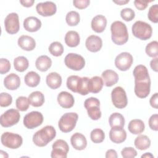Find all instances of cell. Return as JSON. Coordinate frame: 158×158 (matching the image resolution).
Here are the masks:
<instances>
[{
    "label": "cell",
    "instance_id": "83f0119b",
    "mask_svg": "<svg viewBox=\"0 0 158 158\" xmlns=\"http://www.w3.org/2000/svg\"><path fill=\"white\" fill-rule=\"evenodd\" d=\"M145 125L143 120L140 119L131 120L128 125L129 131L134 135H139L144 131Z\"/></svg>",
    "mask_w": 158,
    "mask_h": 158
},
{
    "label": "cell",
    "instance_id": "c3c4849f",
    "mask_svg": "<svg viewBox=\"0 0 158 158\" xmlns=\"http://www.w3.org/2000/svg\"><path fill=\"white\" fill-rule=\"evenodd\" d=\"M89 0H74L73 1V6L79 9H83L86 8L89 5Z\"/></svg>",
    "mask_w": 158,
    "mask_h": 158
},
{
    "label": "cell",
    "instance_id": "ee69618b",
    "mask_svg": "<svg viewBox=\"0 0 158 158\" xmlns=\"http://www.w3.org/2000/svg\"><path fill=\"white\" fill-rule=\"evenodd\" d=\"M12 102V97L7 93H1L0 94V106L6 107L10 106Z\"/></svg>",
    "mask_w": 158,
    "mask_h": 158
},
{
    "label": "cell",
    "instance_id": "8992f818",
    "mask_svg": "<svg viewBox=\"0 0 158 158\" xmlns=\"http://www.w3.org/2000/svg\"><path fill=\"white\" fill-rule=\"evenodd\" d=\"M84 107L86 109L88 115L91 119L97 120L101 117L100 101L96 98L91 97L86 99L84 102Z\"/></svg>",
    "mask_w": 158,
    "mask_h": 158
},
{
    "label": "cell",
    "instance_id": "e575fe53",
    "mask_svg": "<svg viewBox=\"0 0 158 158\" xmlns=\"http://www.w3.org/2000/svg\"><path fill=\"white\" fill-rule=\"evenodd\" d=\"M89 79V78L86 77L80 78L77 86V93L85 96L89 93L88 86Z\"/></svg>",
    "mask_w": 158,
    "mask_h": 158
},
{
    "label": "cell",
    "instance_id": "7a4b0ae2",
    "mask_svg": "<svg viewBox=\"0 0 158 158\" xmlns=\"http://www.w3.org/2000/svg\"><path fill=\"white\" fill-rule=\"evenodd\" d=\"M112 41L117 45L125 44L128 40V33L126 25L121 21H115L110 26Z\"/></svg>",
    "mask_w": 158,
    "mask_h": 158
},
{
    "label": "cell",
    "instance_id": "cb8c5ba5",
    "mask_svg": "<svg viewBox=\"0 0 158 158\" xmlns=\"http://www.w3.org/2000/svg\"><path fill=\"white\" fill-rule=\"evenodd\" d=\"M4 85L9 90H15L20 85V77L17 74L11 73L4 78Z\"/></svg>",
    "mask_w": 158,
    "mask_h": 158
},
{
    "label": "cell",
    "instance_id": "5bb4252c",
    "mask_svg": "<svg viewBox=\"0 0 158 158\" xmlns=\"http://www.w3.org/2000/svg\"><path fill=\"white\" fill-rule=\"evenodd\" d=\"M133 62L132 55L127 52H123L117 55L115 59V67L121 71H127L131 66Z\"/></svg>",
    "mask_w": 158,
    "mask_h": 158
},
{
    "label": "cell",
    "instance_id": "4316f807",
    "mask_svg": "<svg viewBox=\"0 0 158 158\" xmlns=\"http://www.w3.org/2000/svg\"><path fill=\"white\" fill-rule=\"evenodd\" d=\"M52 65V60L49 57L46 55H42L38 57L35 61L36 69L41 72L47 71Z\"/></svg>",
    "mask_w": 158,
    "mask_h": 158
},
{
    "label": "cell",
    "instance_id": "7402d4cb",
    "mask_svg": "<svg viewBox=\"0 0 158 158\" xmlns=\"http://www.w3.org/2000/svg\"><path fill=\"white\" fill-rule=\"evenodd\" d=\"M17 43L21 49L27 51H32L36 47V41L35 39L28 35L20 36L18 39Z\"/></svg>",
    "mask_w": 158,
    "mask_h": 158
},
{
    "label": "cell",
    "instance_id": "836d02e7",
    "mask_svg": "<svg viewBox=\"0 0 158 158\" xmlns=\"http://www.w3.org/2000/svg\"><path fill=\"white\" fill-rule=\"evenodd\" d=\"M29 65V62L25 56H18L14 60V66L15 69L20 72L25 71Z\"/></svg>",
    "mask_w": 158,
    "mask_h": 158
},
{
    "label": "cell",
    "instance_id": "9a60e30c",
    "mask_svg": "<svg viewBox=\"0 0 158 158\" xmlns=\"http://www.w3.org/2000/svg\"><path fill=\"white\" fill-rule=\"evenodd\" d=\"M36 10L38 14L43 17H49L54 15L57 11V7L52 1L39 2L36 6Z\"/></svg>",
    "mask_w": 158,
    "mask_h": 158
},
{
    "label": "cell",
    "instance_id": "4fadbf2b",
    "mask_svg": "<svg viewBox=\"0 0 158 158\" xmlns=\"http://www.w3.org/2000/svg\"><path fill=\"white\" fill-rule=\"evenodd\" d=\"M4 27L9 34L17 33L20 30L19 15L15 12L9 14L4 20Z\"/></svg>",
    "mask_w": 158,
    "mask_h": 158
},
{
    "label": "cell",
    "instance_id": "f546056e",
    "mask_svg": "<svg viewBox=\"0 0 158 158\" xmlns=\"http://www.w3.org/2000/svg\"><path fill=\"white\" fill-rule=\"evenodd\" d=\"M28 101L30 104L33 107H40L43 105L45 99L44 94L39 91L32 92L28 96Z\"/></svg>",
    "mask_w": 158,
    "mask_h": 158
},
{
    "label": "cell",
    "instance_id": "681fc988",
    "mask_svg": "<svg viewBox=\"0 0 158 158\" xmlns=\"http://www.w3.org/2000/svg\"><path fill=\"white\" fill-rule=\"evenodd\" d=\"M152 2L149 1H139V0H136L134 1V4L136 9H138L139 10H144L147 7L149 4V2Z\"/></svg>",
    "mask_w": 158,
    "mask_h": 158
},
{
    "label": "cell",
    "instance_id": "11a10c76",
    "mask_svg": "<svg viewBox=\"0 0 158 158\" xmlns=\"http://www.w3.org/2000/svg\"><path fill=\"white\" fill-rule=\"evenodd\" d=\"M129 0H127V1H113V2L117 4H118L120 6H122V5H123V4H125L128 2H129Z\"/></svg>",
    "mask_w": 158,
    "mask_h": 158
},
{
    "label": "cell",
    "instance_id": "7dc6e473",
    "mask_svg": "<svg viewBox=\"0 0 158 158\" xmlns=\"http://www.w3.org/2000/svg\"><path fill=\"white\" fill-rule=\"evenodd\" d=\"M149 126L154 131L158 130V115L157 114L152 115L149 119Z\"/></svg>",
    "mask_w": 158,
    "mask_h": 158
},
{
    "label": "cell",
    "instance_id": "ba28073f",
    "mask_svg": "<svg viewBox=\"0 0 158 158\" xmlns=\"http://www.w3.org/2000/svg\"><path fill=\"white\" fill-rule=\"evenodd\" d=\"M111 99L114 106L118 109L125 108L128 104L127 94L121 86L114 88L111 92Z\"/></svg>",
    "mask_w": 158,
    "mask_h": 158
},
{
    "label": "cell",
    "instance_id": "d6986e66",
    "mask_svg": "<svg viewBox=\"0 0 158 158\" xmlns=\"http://www.w3.org/2000/svg\"><path fill=\"white\" fill-rule=\"evenodd\" d=\"M70 143L73 148L78 151L83 150L87 146L86 137L80 133H75L70 138Z\"/></svg>",
    "mask_w": 158,
    "mask_h": 158
},
{
    "label": "cell",
    "instance_id": "6da1fadb",
    "mask_svg": "<svg viewBox=\"0 0 158 158\" xmlns=\"http://www.w3.org/2000/svg\"><path fill=\"white\" fill-rule=\"evenodd\" d=\"M135 77L134 91L139 98H145L150 93L151 80L148 69L143 65H136L133 72Z\"/></svg>",
    "mask_w": 158,
    "mask_h": 158
},
{
    "label": "cell",
    "instance_id": "816d5d0a",
    "mask_svg": "<svg viewBox=\"0 0 158 158\" xmlns=\"http://www.w3.org/2000/svg\"><path fill=\"white\" fill-rule=\"evenodd\" d=\"M106 158H117V153L114 149H109L107 151L106 153Z\"/></svg>",
    "mask_w": 158,
    "mask_h": 158
},
{
    "label": "cell",
    "instance_id": "d590c367",
    "mask_svg": "<svg viewBox=\"0 0 158 158\" xmlns=\"http://www.w3.org/2000/svg\"><path fill=\"white\" fill-rule=\"evenodd\" d=\"M65 20L69 26H76L78 25L80 20V14L74 10L70 11L66 15Z\"/></svg>",
    "mask_w": 158,
    "mask_h": 158
},
{
    "label": "cell",
    "instance_id": "d6a6232c",
    "mask_svg": "<svg viewBox=\"0 0 158 158\" xmlns=\"http://www.w3.org/2000/svg\"><path fill=\"white\" fill-rule=\"evenodd\" d=\"M135 146L139 150H146L151 146V140L146 135H140L134 141Z\"/></svg>",
    "mask_w": 158,
    "mask_h": 158
},
{
    "label": "cell",
    "instance_id": "277c9868",
    "mask_svg": "<svg viewBox=\"0 0 158 158\" xmlns=\"http://www.w3.org/2000/svg\"><path fill=\"white\" fill-rule=\"evenodd\" d=\"M131 30L133 36L141 40L149 39L152 34L151 26L149 23L141 20H138L134 23Z\"/></svg>",
    "mask_w": 158,
    "mask_h": 158
},
{
    "label": "cell",
    "instance_id": "ffe728a7",
    "mask_svg": "<svg viewBox=\"0 0 158 158\" xmlns=\"http://www.w3.org/2000/svg\"><path fill=\"white\" fill-rule=\"evenodd\" d=\"M41 20L34 16L28 17L23 21V27L29 32L37 31L41 28Z\"/></svg>",
    "mask_w": 158,
    "mask_h": 158
},
{
    "label": "cell",
    "instance_id": "8d00e7d4",
    "mask_svg": "<svg viewBox=\"0 0 158 158\" xmlns=\"http://www.w3.org/2000/svg\"><path fill=\"white\" fill-rule=\"evenodd\" d=\"M48 49L51 54L56 57L61 56L64 52V47L59 41H54L51 43Z\"/></svg>",
    "mask_w": 158,
    "mask_h": 158
},
{
    "label": "cell",
    "instance_id": "f6af8a7d",
    "mask_svg": "<svg viewBox=\"0 0 158 158\" xmlns=\"http://www.w3.org/2000/svg\"><path fill=\"white\" fill-rule=\"evenodd\" d=\"M121 155L123 158H133L137 156V151L132 147H125L121 151Z\"/></svg>",
    "mask_w": 158,
    "mask_h": 158
},
{
    "label": "cell",
    "instance_id": "44dd1931",
    "mask_svg": "<svg viewBox=\"0 0 158 158\" xmlns=\"http://www.w3.org/2000/svg\"><path fill=\"white\" fill-rule=\"evenodd\" d=\"M104 85L107 87H110L116 84L118 81V74L112 70H106L101 74Z\"/></svg>",
    "mask_w": 158,
    "mask_h": 158
},
{
    "label": "cell",
    "instance_id": "52a82bcc",
    "mask_svg": "<svg viewBox=\"0 0 158 158\" xmlns=\"http://www.w3.org/2000/svg\"><path fill=\"white\" fill-rule=\"evenodd\" d=\"M2 144L10 149H17L20 147L23 143L22 137L17 133L4 132L1 137Z\"/></svg>",
    "mask_w": 158,
    "mask_h": 158
},
{
    "label": "cell",
    "instance_id": "8fae6325",
    "mask_svg": "<svg viewBox=\"0 0 158 158\" xmlns=\"http://www.w3.org/2000/svg\"><path fill=\"white\" fill-rule=\"evenodd\" d=\"M43 115L38 111H32L23 117V125L28 129H33L41 125L43 122Z\"/></svg>",
    "mask_w": 158,
    "mask_h": 158
},
{
    "label": "cell",
    "instance_id": "74e56055",
    "mask_svg": "<svg viewBox=\"0 0 158 158\" xmlns=\"http://www.w3.org/2000/svg\"><path fill=\"white\" fill-rule=\"evenodd\" d=\"M90 138L94 143H101L104 140L105 133L100 128H94L91 131Z\"/></svg>",
    "mask_w": 158,
    "mask_h": 158
},
{
    "label": "cell",
    "instance_id": "7bdbcfd3",
    "mask_svg": "<svg viewBox=\"0 0 158 158\" xmlns=\"http://www.w3.org/2000/svg\"><path fill=\"white\" fill-rule=\"evenodd\" d=\"M120 16L125 21H131L135 17V12L131 8H124L120 12Z\"/></svg>",
    "mask_w": 158,
    "mask_h": 158
},
{
    "label": "cell",
    "instance_id": "f907efd6",
    "mask_svg": "<svg viewBox=\"0 0 158 158\" xmlns=\"http://www.w3.org/2000/svg\"><path fill=\"white\" fill-rule=\"evenodd\" d=\"M149 103L151 107H152L154 109L158 108V93H154L149 100Z\"/></svg>",
    "mask_w": 158,
    "mask_h": 158
},
{
    "label": "cell",
    "instance_id": "f1b7e54d",
    "mask_svg": "<svg viewBox=\"0 0 158 158\" xmlns=\"http://www.w3.org/2000/svg\"><path fill=\"white\" fill-rule=\"evenodd\" d=\"M65 44L70 47H77L80 42V38L78 32L73 30H70L67 32L65 35Z\"/></svg>",
    "mask_w": 158,
    "mask_h": 158
},
{
    "label": "cell",
    "instance_id": "4dcf8cb0",
    "mask_svg": "<svg viewBox=\"0 0 158 158\" xmlns=\"http://www.w3.org/2000/svg\"><path fill=\"white\" fill-rule=\"evenodd\" d=\"M41 77L38 73L34 71H30L28 72L25 77L24 81L25 84L30 87H36L37 86L40 82Z\"/></svg>",
    "mask_w": 158,
    "mask_h": 158
},
{
    "label": "cell",
    "instance_id": "f35d334b",
    "mask_svg": "<svg viewBox=\"0 0 158 158\" xmlns=\"http://www.w3.org/2000/svg\"><path fill=\"white\" fill-rule=\"evenodd\" d=\"M146 54L151 57H157L158 55V42L152 41L148 43L145 48Z\"/></svg>",
    "mask_w": 158,
    "mask_h": 158
},
{
    "label": "cell",
    "instance_id": "ab89813d",
    "mask_svg": "<svg viewBox=\"0 0 158 158\" xmlns=\"http://www.w3.org/2000/svg\"><path fill=\"white\" fill-rule=\"evenodd\" d=\"M16 107L20 111H26L29 108L30 102L28 99L25 96H19L15 101Z\"/></svg>",
    "mask_w": 158,
    "mask_h": 158
},
{
    "label": "cell",
    "instance_id": "d4e9b609",
    "mask_svg": "<svg viewBox=\"0 0 158 158\" xmlns=\"http://www.w3.org/2000/svg\"><path fill=\"white\" fill-rule=\"evenodd\" d=\"M46 82L50 88L56 89L60 86L62 84V77L57 72H51L46 76Z\"/></svg>",
    "mask_w": 158,
    "mask_h": 158
},
{
    "label": "cell",
    "instance_id": "603a6c76",
    "mask_svg": "<svg viewBox=\"0 0 158 158\" xmlns=\"http://www.w3.org/2000/svg\"><path fill=\"white\" fill-rule=\"evenodd\" d=\"M107 25V19L102 15H97L91 20V28L96 33H102Z\"/></svg>",
    "mask_w": 158,
    "mask_h": 158
},
{
    "label": "cell",
    "instance_id": "30bf717a",
    "mask_svg": "<svg viewBox=\"0 0 158 158\" xmlns=\"http://www.w3.org/2000/svg\"><path fill=\"white\" fill-rule=\"evenodd\" d=\"M64 63L69 69L78 71L85 67V60L80 54L76 53H69L65 57Z\"/></svg>",
    "mask_w": 158,
    "mask_h": 158
},
{
    "label": "cell",
    "instance_id": "1f68e13d",
    "mask_svg": "<svg viewBox=\"0 0 158 158\" xmlns=\"http://www.w3.org/2000/svg\"><path fill=\"white\" fill-rule=\"evenodd\" d=\"M125 118L123 115L120 113L115 112L112 114L109 118V123L110 127L123 128L125 125Z\"/></svg>",
    "mask_w": 158,
    "mask_h": 158
},
{
    "label": "cell",
    "instance_id": "2e32d148",
    "mask_svg": "<svg viewBox=\"0 0 158 158\" xmlns=\"http://www.w3.org/2000/svg\"><path fill=\"white\" fill-rule=\"evenodd\" d=\"M85 46L89 51L92 52H96L100 51L102 48V39L96 35H90L86 40Z\"/></svg>",
    "mask_w": 158,
    "mask_h": 158
},
{
    "label": "cell",
    "instance_id": "9c48e42d",
    "mask_svg": "<svg viewBox=\"0 0 158 158\" xmlns=\"http://www.w3.org/2000/svg\"><path fill=\"white\" fill-rule=\"evenodd\" d=\"M20 115L18 110L10 109L4 112L0 117V123L3 127H10L17 124L20 120Z\"/></svg>",
    "mask_w": 158,
    "mask_h": 158
},
{
    "label": "cell",
    "instance_id": "f5cc1de1",
    "mask_svg": "<svg viewBox=\"0 0 158 158\" xmlns=\"http://www.w3.org/2000/svg\"><path fill=\"white\" fill-rule=\"evenodd\" d=\"M157 60H158V58L157 57H155L154 59H152L151 62H150V66L151 68L152 69V70H154V72H157L158 71V68H157Z\"/></svg>",
    "mask_w": 158,
    "mask_h": 158
},
{
    "label": "cell",
    "instance_id": "bcb514c9",
    "mask_svg": "<svg viewBox=\"0 0 158 158\" xmlns=\"http://www.w3.org/2000/svg\"><path fill=\"white\" fill-rule=\"evenodd\" d=\"M10 63L8 59L4 58L0 59V73L1 75L7 73L10 70Z\"/></svg>",
    "mask_w": 158,
    "mask_h": 158
},
{
    "label": "cell",
    "instance_id": "ac0fdd59",
    "mask_svg": "<svg viewBox=\"0 0 158 158\" xmlns=\"http://www.w3.org/2000/svg\"><path fill=\"white\" fill-rule=\"evenodd\" d=\"M59 104L63 108L69 109L73 107L75 102L73 96L67 91H61L57 98Z\"/></svg>",
    "mask_w": 158,
    "mask_h": 158
},
{
    "label": "cell",
    "instance_id": "484cf974",
    "mask_svg": "<svg viewBox=\"0 0 158 158\" xmlns=\"http://www.w3.org/2000/svg\"><path fill=\"white\" fill-rule=\"evenodd\" d=\"M104 85V83L101 77L94 76L89 79L88 86L89 91L94 94L98 93L101 91Z\"/></svg>",
    "mask_w": 158,
    "mask_h": 158
},
{
    "label": "cell",
    "instance_id": "9f6ffc18",
    "mask_svg": "<svg viewBox=\"0 0 158 158\" xmlns=\"http://www.w3.org/2000/svg\"><path fill=\"white\" fill-rule=\"evenodd\" d=\"M141 157L145 158H154V156L151 152H146L141 156Z\"/></svg>",
    "mask_w": 158,
    "mask_h": 158
},
{
    "label": "cell",
    "instance_id": "e0dca14e",
    "mask_svg": "<svg viewBox=\"0 0 158 158\" xmlns=\"http://www.w3.org/2000/svg\"><path fill=\"white\" fill-rule=\"evenodd\" d=\"M109 138L111 141L116 144L124 142L127 138V133L123 128L112 127L109 131Z\"/></svg>",
    "mask_w": 158,
    "mask_h": 158
},
{
    "label": "cell",
    "instance_id": "3957f363",
    "mask_svg": "<svg viewBox=\"0 0 158 158\" xmlns=\"http://www.w3.org/2000/svg\"><path fill=\"white\" fill-rule=\"evenodd\" d=\"M56 136L54 127L46 125L37 131L33 136V143L39 147H44L51 142Z\"/></svg>",
    "mask_w": 158,
    "mask_h": 158
},
{
    "label": "cell",
    "instance_id": "7c38bea8",
    "mask_svg": "<svg viewBox=\"0 0 158 158\" xmlns=\"http://www.w3.org/2000/svg\"><path fill=\"white\" fill-rule=\"evenodd\" d=\"M51 157L52 158H66L69 151L67 143L61 139H57L52 146Z\"/></svg>",
    "mask_w": 158,
    "mask_h": 158
},
{
    "label": "cell",
    "instance_id": "db71d44e",
    "mask_svg": "<svg viewBox=\"0 0 158 158\" xmlns=\"http://www.w3.org/2000/svg\"><path fill=\"white\" fill-rule=\"evenodd\" d=\"M35 1L34 0H20V3L24 7H30L33 6L34 4Z\"/></svg>",
    "mask_w": 158,
    "mask_h": 158
},
{
    "label": "cell",
    "instance_id": "60d3db41",
    "mask_svg": "<svg viewBox=\"0 0 158 158\" xmlns=\"http://www.w3.org/2000/svg\"><path fill=\"white\" fill-rule=\"evenodd\" d=\"M80 77L77 75L69 76L67 79V87L74 93H77V86Z\"/></svg>",
    "mask_w": 158,
    "mask_h": 158
},
{
    "label": "cell",
    "instance_id": "b9f144b4",
    "mask_svg": "<svg viewBox=\"0 0 158 158\" xmlns=\"http://www.w3.org/2000/svg\"><path fill=\"white\" fill-rule=\"evenodd\" d=\"M148 19L153 22L157 23L158 22V5L154 4L150 7L148 13Z\"/></svg>",
    "mask_w": 158,
    "mask_h": 158
},
{
    "label": "cell",
    "instance_id": "5b68a950",
    "mask_svg": "<svg viewBox=\"0 0 158 158\" xmlns=\"http://www.w3.org/2000/svg\"><path fill=\"white\" fill-rule=\"evenodd\" d=\"M78 115L75 112H67L62 115L58 122L59 130L64 133L72 131L76 126Z\"/></svg>",
    "mask_w": 158,
    "mask_h": 158
}]
</instances>
